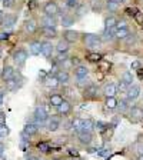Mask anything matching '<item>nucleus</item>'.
Segmentation results:
<instances>
[{
	"instance_id": "18",
	"label": "nucleus",
	"mask_w": 143,
	"mask_h": 160,
	"mask_svg": "<svg viewBox=\"0 0 143 160\" xmlns=\"http://www.w3.org/2000/svg\"><path fill=\"white\" fill-rule=\"evenodd\" d=\"M6 87H7V90H10V92H14V90H17L20 87V84L17 83V79H14V76H13L12 79H9L6 82Z\"/></svg>"
},
{
	"instance_id": "1",
	"label": "nucleus",
	"mask_w": 143,
	"mask_h": 160,
	"mask_svg": "<svg viewBox=\"0 0 143 160\" xmlns=\"http://www.w3.org/2000/svg\"><path fill=\"white\" fill-rule=\"evenodd\" d=\"M83 42H84V44H86L87 47H90V49H93V50L102 47V39H100L97 34H93V33L84 34Z\"/></svg>"
},
{
	"instance_id": "21",
	"label": "nucleus",
	"mask_w": 143,
	"mask_h": 160,
	"mask_svg": "<svg viewBox=\"0 0 143 160\" xmlns=\"http://www.w3.org/2000/svg\"><path fill=\"white\" fill-rule=\"evenodd\" d=\"M37 29V24L34 20H26L24 22V30L26 32H29V33H34Z\"/></svg>"
},
{
	"instance_id": "30",
	"label": "nucleus",
	"mask_w": 143,
	"mask_h": 160,
	"mask_svg": "<svg viewBox=\"0 0 143 160\" xmlns=\"http://www.w3.org/2000/svg\"><path fill=\"white\" fill-rule=\"evenodd\" d=\"M90 84V80L87 79V76H82V77H77V86L82 87V89H84V87H87Z\"/></svg>"
},
{
	"instance_id": "50",
	"label": "nucleus",
	"mask_w": 143,
	"mask_h": 160,
	"mask_svg": "<svg viewBox=\"0 0 143 160\" xmlns=\"http://www.w3.org/2000/svg\"><path fill=\"white\" fill-rule=\"evenodd\" d=\"M139 66H140L139 62H133V63H132V69H139Z\"/></svg>"
},
{
	"instance_id": "15",
	"label": "nucleus",
	"mask_w": 143,
	"mask_h": 160,
	"mask_svg": "<svg viewBox=\"0 0 143 160\" xmlns=\"http://www.w3.org/2000/svg\"><path fill=\"white\" fill-rule=\"evenodd\" d=\"M24 133H27L29 136H33V134H36L37 132H39V126H37L36 123H27L26 126H24Z\"/></svg>"
},
{
	"instance_id": "59",
	"label": "nucleus",
	"mask_w": 143,
	"mask_h": 160,
	"mask_svg": "<svg viewBox=\"0 0 143 160\" xmlns=\"http://www.w3.org/2000/svg\"><path fill=\"white\" fill-rule=\"evenodd\" d=\"M76 160H79V159H76Z\"/></svg>"
},
{
	"instance_id": "33",
	"label": "nucleus",
	"mask_w": 143,
	"mask_h": 160,
	"mask_svg": "<svg viewBox=\"0 0 143 160\" xmlns=\"http://www.w3.org/2000/svg\"><path fill=\"white\" fill-rule=\"evenodd\" d=\"M14 22H16V19H14L13 16H7L6 19L3 20V26L6 27V29H10V27H13Z\"/></svg>"
},
{
	"instance_id": "48",
	"label": "nucleus",
	"mask_w": 143,
	"mask_h": 160,
	"mask_svg": "<svg viewBox=\"0 0 143 160\" xmlns=\"http://www.w3.org/2000/svg\"><path fill=\"white\" fill-rule=\"evenodd\" d=\"M4 123H6V114L0 113V124H4Z\"/></svg>"
},
{
	"instance_id": "34",
	"label": "nucleus",
	"mask_w": 143,
	"mask_h": 160,
	"mask_svg": "<svg viewBox=\"0 0 143 160\" xmlns=\"http://www.w3.org/2000/svg\"><path fill=\"white\" fill-rule=\"evenodd\" d=\"M72 24H74V20L72 19V17H69V16L62 17V26L63 27H69V26H72Z\"/></svg>"
},
{
	"instance_id": "2",
	"label": "nucleus",
	"mask_w": 143,
	"mask_h": 160,
	"mask_svg": "<svg viewBox=\"0 0 143 160\" xmlns=\"http://www.w3.org/2000/svg\"><path fill=\"white\" fill-rule=\"evenodd\" d=\"M34 120H36V124L40 126V124L47 120V112L43 106H37L34 109Z\"/></svg>"
},
{
	"instance_id": "24",
	"label": "nucleus",
	"mask_w": 143,
	"mask_h": 160,
	"mask_svg": "<svg viewBox=\"0 0 143 160\" xmlns=\"http://www.w3.org/2000/svg\"><path fill=\"white\" fill-rule=\"evenodd\" d=\"M60 127V123H59V120L56 119H50L49 122H47V130L49 132H56L57 129Z\"/></svg>"
},
{
	"instance_id": "36",
	"label": "nucleus",
	"mask_w": 143,
	"mask_h": 160,
	"mask_svg": "<svg viewBox=\"0 0 143 160\" xmlns=\"http://www.w3.org/2000/svg\"><path fill=\"white\" fill-rule=\"evenodd\" d=\"M37 149H39L40 152H43V153H46V152H49V143L40 142V143H37Z\"/></svg>"
},
{
	"instance_id": "6",
	"label": "nucleus",
	"mask_w": 143,
	"mask_h": 160,
	"mask_svg": "<svg viewBox=\"0 0 143 160\" xmlns=\"http://www.w3.org/2000/svg\"><path fill=\"white\" fill-rule=\"evenodd\" d=\"M96 93H97V87L94 86V84L90 83L87 87H84V97L86 99H94L96 97Z\"/></svg>"
},
{
	"instance_id": "45",
	"label": "nucleus",
	"mask_w": 143,
	"mask_h": 160,
	"mask_svg": "<svg viewBox=\"0 0 143 160\" xmlns=\"http://www.w3.org/2000/svg\"><path fill=\"white\" fill-rule=\"evenodd\" d=\"M125 27H127V23L125 20H120V22L116 23V29H125Z\"/></svg>"
},
{
	"instance_id": "3",
	"label": "nucleus",
	"mask_w": 143,
	"mask_h": 160,
	"mask_svg": "<svg viewBox=\"0 0 143 160\" xmlns=\"http://www.w3.org/2000/svg\"><path fill=\"white\" fill-rule=\"evenodd\" d=\"M27 59V52L26 50H17L16 53L13 54V60L17 66H23L24 62Z\"/></svg>"
},
{
	"instance_id": "29",
	"label": "nucleus",
	"mask_w": 143,
	"mask_h": 160,
	"mask_svg": "<svg viewBox=\"0 0 143 160\" xmlns=\"http://www.w3.org/2000/svg\"><path fill=\"white\" fill-rule=\"evenodd\" d=\"M62 102H63V97L60 96V94H52V96H50V104H52V106L57 107Z\"/></svg>"
},
{
	"instance_id": "52",
	"label": "nucleus",
	"mask_w": 143,
	"mask_h": 160,
	"mask_svg": "<svg viewBox=\"0 0 143 160\" xmlns=\"http://www.w3.org/2000/svg\"><path fill=\"white\" fill-rule=\"evenodd\" d=\"M30 2H32V3H30V9H33V7L36 6V2H34V0H30Z\"/></svg>"
},
{
	"instance_id": "5",
	"label": "nucleus",
	"mask_w": 143,
	"mask_h": 160,
	"mask_svg": "<svg viewBox=\"0 0 143 160\" xmlns=\"http://www.w3.org/2000/svg\"><path fill=\"white\" fill-rule=\"evenodd\" d=\"M63 39L69 43H73V42H77L79 40V33L74 32V30H66L63 33Z\"/></svg>"
},
{
	"instance_id": "54",
	"label": "nucleus",
	"mask_w": 143,
	"mask_h": 160,
	"mask_svg": "<svg viewBox=\"0 0 143 160\" xmlns=\"http://www.w3.org/2000/svg\"><path fill=\"white\" fill-rule=\"evenodd\" d=\"M3 104V93H0V106Z\"/></svg>"
},
{
	"instance_id": "10",
	"label": "nucleus",
	"mask_w": 143,
	"mask_h": 160,
	"mask_svg": "<svg viewBox=\"0 0 143 160\" xmlns=\"http://www.w3.org/2000/svg\"><path fill=\"white\" fill-rule=\"evenodd\" d=\"M130 119L136 120V122L142 120L143 119V110L140 109V107H132V109H130Z\"/></svg>"
},
{
	"instance_id": "35",
	"label": "nucleus",
	"mask_w": 143,
	"mask_h": 160,
	"mask_svg": "<svg viewBox=\"0 0 143 160\" xmlns=\"http://www.w3.org/2000/svg\"><path fill=\"white\" fill-rule=\"evenodd\" d=\"M122 80H123L126 84H132V82H133V76H132V73L130 72H125L123 73V76H122Z\"/></svg>"
},
{
	"instance_id": "56",
	"label": "nucleus",
	"mask_w": 143,
	"mask_h": 160,
	"mask_svg": "<svg viewBox=\"0 0 143 160\" xmlns=\"http://www.w3.org/2000/svg\"><path fill=\"white\" fill-rule=\"evenodd\" d=\"M139 76H140V77L143 76V69H140V70H139Z\"/></svg>"
},
{
	"instance_id": "32",
	"label": "nucleus",
	"mask_w": 143,
	"mask_h": 160,
	"mask_svg": "<svg viewBox=\"0 0 143 160\" xmlns=\"http://www.w3.org/2000/svg\"><path fill=\"white\" fill-rule=\"evenodd\" d=\"M106 107L107 109H116L117 107V100L113 97H107L106 99Z\"/></svg>"
},
{
	"instance_id": "37",
	"label": "nucleus",
	"mask_w": 143,
	"mask_h": 160,
	"mask_svg": "<svg viewBox=\"0 0 143 160\" xmlns=\"http://www.w3.org/2000/svg\"><path fill=\"white\" fill-rule=\"evenodd\" d=\"M94 127H96L99 132H105V130H106V127H107V124L103 123V122H97V123H94Z\"/></svg>"
},
{
	"instance_id": "12",
	"label": "nucleus",
	"mask_w": 143,
	"mask_h": 160,
	"mask_svg": "<svg viewBox=\"0 0 143 160\" xmlns=\"http://www.w3.org/2000/svg\"><path fill=\"white\" fill-rule=\"evenodd\" d=\"M43 82H44V84H46L47 87H52V89H54V87L59 86V80H57V77L56 76H52V74H49V76H47Z\"/></svg>"
},
{
	"instance_id": "43",
	"label": "nucleus",
	"mask_w": 143,
	"mask_h": 160,
	"mask_svg": "<svg viewBox=\"0 0 143 160\" xmlns=\"http://www.w3.org/2000/svg\"><path fill=\"white\" fill-rule=\"evenodd\" d=\"M76 9H77V14H79V16H83V14L86 13V6H84V4H79Z\"/></svg>"
},
{
	"instance_id": "4",
	"label": "nucleus",
	"mask_w": 143,
	"mask_h": 160,
	"mask_svg": "<svg viewBox=\"0 0 143 160\" xmlns=\"http://www.w3.org/2000/svg\"><path fill=\"white\" fill-rule=\"evenodd\" d=\"M43 10L47 16H56V14H59V7H57V4L54 3V2H47V3L44 4Z\"/></svg>"
},
{
	"instance_id": "49",
	"label": "nucleus",
	"mask_w": 143,
	"mask_h": 160,
	"mask_svg": "<svg viewBox=\"0 0 143 160\" xmlns=\"http://www.w3.org/2000/svg\"><path fill=\"white\" fill-rule=\"evenodd\" d=\"M6 39H9V33H0V40H6Z\"/></svg>"
},
{
	"instance_id": "22",
	"label": "nucleus",
	"mask_w": 143,
	"mask_h": 160,
	"mask_svg": "<svg viewBox=\"0 0 143 160\" xmlns=\"http://www.w3.org/2000/svg\"><path fill=\"white\" fill-rule=\"evenodd\" d=\"M56 50L59 52V53H67V50H69V42H66V40H60L59 43H57L56 46Z\"/></svg>"
},
{
	"instance_id": "20",
	"label": "nucleus",
	"mask_w": 143,
	"mask_h": 160,
	"mask_svg": "<svg viewBox=\"0 0 143 160\" xmlns=\"http://www.w3.org/2000/svg\"><path fill=\"white\" fill-rule=\"evenodd\" d=\"M43 34L47 39H54L57 36V30L56 27H43Z\"/></svg>"
},
{
	"instance_id": "53",
	"label": "nucleus",
	"mask_w": 143,
	"mask_h": 160,
	"mask_svg": "<svg viewBox=\"0 0 143 160\" xmlns=\"http://www.w3.org/2000/svg\"><path fill=\"white\" fill-rule=\"evenodd\" d=\"M3 150H4V144L0 143V153H3Z\"/></svg>"
},
{
	"instance_id": "16",
	"label": "nucleus",
	"mask_w": 143,
	"mask_h": 160,
	"mask_svg": "<svg viewBox=\"0 0 143 160\" xmlns=\"http://www.w3.org/2000/svg\"><path fill=\"white\" fill-rule=\"evenodd\" d=\"M116 92H117V87L115 86L113 83L106 84V86H105V90H103V93L106 94V97H113L115 94H116Z\"/></svg>"
},
{
	"instance_id": "39",
	"label": "nucleus",
	"mask_w": 143,
	"mask_h": 160,
	"mask_svg": "<svg viewBox=\"0 0 143 160\" xmlns=\"http://www.w3.org/2000/svg\"><path fill=\"white\" fill-rule=\"evenodd\" d=\"M66 4H67V7H70V9H74V7H77L80 3H79V0H67Z\"/></svg>"
},
{
	"instance_id": "42",
	"label": "nucleus",
	"mask_w": 143,
	"mask_h": 160,
	"mask_svg": "<svg viewBox=\"0 0 143 160\" xmlns=\"http://www.w3.org/2000/svg\"><path fill=\"white\" fill-rule=\"evenodd\" d=\"M100 57H102V56H100V54H97V53H90L89 56H87V59L92 60V62H99Z\"/></svg>"
},
{
	"instance_id": "11",
	"label": "nucleus",
	"mask_w": 143,
	"mask_h": 160,
	"mask_svg": "<svg viewBox=\"0 0 143 160\" xmlns=\"http://www.w3.org/2000/svg\"><path fill=\"white\" fill-rule=\"evenodd\" d=\"M13 76H14V70L12 66H6L2 70V79H3V82H7V80L12 79Z\"/></svg>"
},
{
	"instance_id": "25",
	"label": "nucleus",
	"mask_w": 143,
	"mask_h": 160,
	"mask_svg": "<svg viewBox=\"0 0 143 160\" xmlns=\"http://www.w3.org/2000/svg\"><path fill=\"white\" fill-rule=\"evenodd\" d=\"M93 127H94V123L90 119L83 120V122H82V130H83V132H90ZM82 130H80V132H82Z\"/></svg>"
},
{
	"instance_id": "14",
	"label": "nucleus",
	"mask_w": 143,
	"mask_h": 160,
	"mask_svg": "<svg viewBox=\"0 0 143 160\" xmlns=\"http://www.w3.org/2000/svg\"><path fill=\"white\" fill-rule=\"evenodd\" d=\"M57 110H59L60 114H69L70 110H72V104H70L69 102H64L63 100V102L57 106Z\"/></svg>"
},
{
	"instance_id": "26",
	"label": "nucleus",
	"mask_w": 143,
	"mask_h": 160,
	"mask_svg": "<svg viewBox=\"0 0 143 160\" xmlns=\"http://www.w3.org/2000/svg\"><path fill=\"white\" fill-rule=\"evenodd\" d=\"M87 73H89V70H87V67L84 66H77L76 69H74V74H76V77H82V76H87Z\"/></svg>"
},
{
	"instance_id": "55",
	"label": "nucleus",
	"mask_w": 143,
	"mask_h": 160,
	"mask_svg": "<svg viewBox=\"0 0 143 160\" xmlns=\"http://www.w3.org/2000/svg\"><path fill=\"white\" fill-rule=\"evenodd\" d=\"M0 160H6V157L3 156V153H0Z\"/></svg>"
},
{
	"instance_id": "8",
	"label": "nucleus",
	"mask_w": 143,
	"mask_h": 160,
	"mask_svg": "<svg viewBox=\"0 0 143 160\" xmlns=\"http://www.w3.org/2000/svg\"><path fill=\"white\" fill-rule=\"evenodd\" d=\"M139 94H140V87L139 86H132V84H130L129 89H127V99L135 100V99L139 97Z\"/></svg>"
},
{
	"instance_id": "40",
	"label": "nucleus",
	"mask_w": 143,
	"mask_h": 160,
	"mask_svg": "<svg viewBox=\"0 0 143 160\" xmlns=\"http://www.w3.org/2000/svg\"><path fill=\"white\" fill-rule=\"evenodd\" d=\"M97 154H99V156H102V157H106V156H109V154H110V149H109V147H103L100 152H97Z\"/></svg>"
},
{
	"instance_id": "38",
	"label": "nucleus",
	"mask_w": 143,
	"mask_h": 160,
	"mask_svg": "<svg viewBox=\"0 0 143 160\" xmlns=\"http://www.w3.org/2000/svg\"><path fill=\"white\" fill-rule=\"evenodd\" d=\"M82 122H83V119H74L73 120V127L76 130H79V132L82 130Z\"/></svg>"
},
{
	"instance_id": "31",
	"label": "nucleus",
	"mask_w": 143,
	"mask_h": 160,
	"mask_svg": "<svg viewBox=\"0 0 143 160\" xmlns=\"http://www.w3.org/2000/svg\"><path fill=\"white\" fill-rule=\"evenodd\" d=\"M106 7L110 10V12H116L119 9V3H117L116 0H107L106 2Z\"/></svg>"
},
{
	"instance_id": "41",
	"label": "nucleus",
	"mask_w": 143,
	"mask_h": 160,
	"mask_svg": "<svg viewBox=\"0 0 143 160\" xmlns=\"http://www.w3.org/2000/svg\"><path fill=\"white\" fill-rule=\"evenodd\" d=\"M117 89H119L120 92H127V89H129V84H126L123 80H122V82L117 84Z\"/></svg>"
},
{
	"instance_id": "58",
	"label": "nucleus",
	"mask_w": 143,
	"mask_h": 160,
	"mask_svg": "<svg viewBox=\"0 0 143 160\" xmlns=\"http://www.w3.org/2000/svg\"><path fill=\"white\" fill-rule=\"evenodd\" d=\"M0 56H2V50H0Z\"/></svg>"
},
{
	"instance_id": "9",
	"label": "nucleus",
	"mask_w": 143,
	"mask_h": 160,
	"mask_svg": "<svg viewBox=\"0 0 143 160\" xmlns=\"http://www.w3.org/2000/svg\"><path fill=\"white\" fill-rule=\"evenodd\" d=\"M29 52L30 54H33V56H37V54L42 53V43L40 42H32L29 44Z\"/></svg>"
},
{
	"instance_id": "17",
	"label": "nucleus",
	"mask_w": 143,
	"mask_h": 160,
	"mask_svg": "<svg viewBox=\"0 0 143 160\" xmlns=\"http://www.w3.org/2000/svg\"><path fill=\"white\" fill-rule=\"evenodd\" d=\"M42 24H43V27H54L56 26V19H54V16H44L43 20H42Z\"/></svg>"
},
{
	"instance_id": "7",
	"label": "nucleus",
	"mask_w": 143,
	"mask_h": 160,
	"mask_svg": "<svg viewBox=\"0 0 143 160\" xmlns=\"http://www.w3.org/2000/svg\"><path fill=\"white\" fill-rule=\"evenodd\" d=\"M53 44L50 43V42H43L42 43V54H43L44 57H50L52 56V53H53Z\"/></svg>"
},
{
	"instance_id": "27",
	"label": "nucleus",
	"mask_w": 143,
	"mask_h": 160,
	"mask_svg": "<svg viewBox=\"0 0 143 160\" xmlns=\"http://www.w3.org/2000/svg\"><path fill=\"white\" fill-rule=\"evenodd\" d=\"M116 23H117L116 17H113V16L106 17V20H105V29H112V27L116 26Z\"/></svg>"
},
{
	"instance_id": "51",
	"label": "nucleus",
	"mask_w": 143,
	"mask_h": 160,
	"mask_svg": "<svg viewBox=\"0 0 143 160\" xmlns=\"http://www.w3.org/2000/svg\"><path fill=\"white\" fill-rule=\"evenodd\" d=\"M26 160H40V159H39V157H36V156H32V154H30V156L26 157Z\"/></svg>"
},
{
	"instance_id": "23",
	"label": "nucleus",
	"mask_w": 143,
	"mask_h": 160,
	"mask_svg": "<svg viewBox=\"0 0 143 160\" xmlns=\"http://www.w3.org/2000/svg\"><path fill=\"white\" fill-rule=\"evenodd\" d=\"M129 36H130V33H129V29H127V27H125V29H117L116 33H115V37H117V39H127Z\"/></svg>"
},
{
	"instance_id": "57",
	"label": "nucleus",
	"mask_w": 143,
	"mask_h": 160,
	"mask_svg": "<svg viewBox=\"0 0 143 160\" xmlns=\"http://www.w3.org/2000/svg\"><path fill=\"white\" fill-rule=\"evenodd\" d=\"M137 160H143V154H140V156H139V159H137Z\"/></svg>"
},
{
	"instance_id": "44",
	"label": "nucleus",
	"mask_w": 143,
	"mask_h": 160,
	"mask_svg": "<svg viewBox=\"0 0 143 160\" xmlns=\"http://www.w3.org/2000/svg\"><path fill=\"white\" fill-rule=\"evenodd\" d=\"M9 133V129L6 127V124H0V136H6Z\"/></svg>"
},
{
	"instance_id": "19",
	"label": "nucleus",
	"mask_w": 143,
	"mask_h": 160,
	"mask_svg": "<svg viewBox=\"0 0 143 160\" xmlns=\"http://www.w3.org/2000/svg\"><path fill=\"white\" fill-rule=\"evenodd\" d=\"M56 77L57 80H59V83H67L69 82V73H67L66 70H59L56 73Z\"/></svg>"
},
{
	"instance_id": "46",
	"label": "nucleus",
	"mask_w": 143,
	"mask_h": 160,
	"mask_svg": "<svg viewBox=\"0 0 143 160\" xmlns=\"http://www.w3.org/2000/svg\"><path fill=\"white\" fill-rule=\"evenodd\" d=\"M117 107H119V110H122V112H123V110H126L127 109L126 102H125V100H122L120 103H117Z\"/></svg>"
},
{
	"instance_id": "13",
	"label": "nucleus",
	"mask_w": 143,
	"mask_h": 160,
	"mask_svg": "<svg viewBox=\"0 0 143 160\" xmlns=\"http://www.w3.org/2000/svg\"><path fill=\"white\" fill-rule=\"evenodd\" d=\"M79 140L80 143L83 144H90V142H92V133L90 132H79Z\"/></svg>"
},
{
	"instance_id": "47",
	"label": "nucleus",
	"mask_w": 143,
	"mask_h": 160,
	"mask_svg": "<svg viewBox=\"0 0 143 160\" xmlns=\"http://www.w3.org/2000/svg\"><path fill=\"white\" fill-rule=\"evenodd\" d=\"M14 4V0H3V6L4 7H12Z\"/></svg>"
},
{
	"instance_id": "28",
	"label": "nucleus",
	"mask_w": 143,
	"mask_h": 160,
	"mask_svg": "<svg viewBox=\"0 0 143 160\" xmlns=\"http://www.w3.org/2000/svg\"><path fill=\"white\" fill-rule=\"evenodd\" d=\"M90 6H92L93 12H100V10L103 9V2H102V0H92V2H90Z\"/></svg>"
}]
</instances>
